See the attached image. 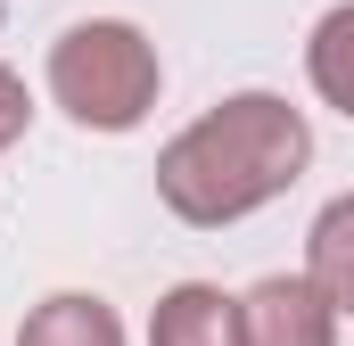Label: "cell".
<instances>
[{"label":"cell","mask_w":354,"mask_h":346,"mask_svg":"<svg viewBox=\"0 0 354 346\" xmlns=\"http://www.w3.org/2000/svg\"><path fill=\"white\" fill-rule=\"evenodd\" d=\"M17 346H132V338H124V313L99 289H58V297L25 305Z\"/></svg>","instance_id":"5b68a950"},{"label":"cell","mask_w":354,"mask_h":346,"mask_svg":"<svg viewBox=\"0 0 354 346\" xmlns=\"http://www.w3.org/2000/svg\"><path fill=\"white\" fill-rule=\"evenodd\" d=\"M313 165V124L280 91H231L157 149V206L189 231H231L288 198Z\"/></svg>","instance_id":"6da1fadb"},{"label":"cell","mask_w":354,"mask_h":346,"mask_svg":"<svg viewBox=\"0 0 354 346\" xmlns=\"http://www.w3.org/2000/svg\"><path fill=\"white\" fill-rule=\"evenodd\" d=\"M25 132H33V91H25V75L0 58V157H8Z\"/></svg>","instance_id":"ba28073f"},{"label":"cell","mask_w":354,"mask_h":346,"mask_svg":"<svg viewBox=\"0 0 354 346\" xmlns=\"http://www.w3.org/2000/svg\"><path fill=\"white\" fill-rule=\"evenodd\" d=\"M41 91L50 107L75 124V132H140L157 116V91H165V58L157 42L132 25V17H75L50 58H41Z\"/></svg>","instance_id":"7a4b0ae2"},{"label":"cell","mask_w":354,"mask_h":346,"mask_svg":"<svg viewBox=\"0 0 354 346\" xmlns=\"http://www.w3.org/2000/svg\"><path fill=\"white\" fill-rule=\"evenodd\" d=\"M305 272L322 280V297L354 322V190H338V198L305 223Z\"/></svg>","instance_id":"52a82bcc"},{"label":"cell","mask_w":354,"mask_h":346,"mask_svg":"<svg viewBox=\"0 0 354 346\" xmlns=\"http://www.w3.org/2000/svg\"><path fill=\"white\" fill-rule=\"evenodd\" d=\"M338 305L322 297L313 272H264L256 289H239V330L248 346H338Z\"/></svg>","instance_id":"3957f363"},{"label":"cell","mask_w":354,"mask_h":346,"mask_svg":"<svg viewBox=\"0 0 354 346\" xmlns=\"http://www.w3.org/2000/svg\"><path fill=\"white\" fill-rule=\"evenodd\" d=\"M149 346H248L239 297L214 289V280H174L149 313Z\"/></svg>","instance_id":"277c9868"},{"label":"cell","mask_w":354,"mask_h":346,"mask_svg":"<svg viewBox=\"0 0 354 346\" xmlns=\"http://www.w3.org/2000/svg\"><path fill=\"white\" fill-rule=\"evenodd\" d=\"M305 83H313L322 107H338L354 124V0L313 17V33H305Z\"/></svg>","instance_id":"8992f818"}]
</instances>
